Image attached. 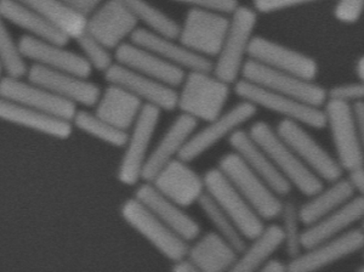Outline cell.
<instances>
[{
    "label": "cell",
    "instance_id": "4",
    "mask_svg": "<svg viewBox=\"0 0 364 272\" xmlns=\"http://www.w3.org/2000/svg\"><path fill=\"white\" fill-rule=\"evenodd\" d=\"M233 91L240 100L254 103L257 108L276 113L282 120H293L307 128L323 130L327 127L323 108L302 103L291 96L278 94L240 78L233 84Z\"/></svg>",
    "mask_w": 364,
    "mask_h": 272
},
{
    "label": "cell",
    "instance_id": "28",
    "mask_svg": "<svg viewBox=\"0 0 364 272\" xmlns=\"http://www.w3.org/2000/svg\"><path fill=\"white\" fill-rule=\"evenodd\" d=\"M0 120L41 132L58 140H66L73 132V124L70 120H63L34 108H26L3 98H0Z\"/></svg>",
    "mask_w": 364,
    "mask_h": 272
},
{
    "label": "cell",
    "instance_id": "48",
    "mask_svg": "<svg viewBox=\"0 0 364 272\" xmlns=\"http://www.w3.org/2000/svg\"><path fill=\"white\" fill-rule=\"evenodd\" d=\"M259 271L262 272H288V263L277 258H269L265 264L261 266Z\"/></svg>",
    "mask_w": 364,
    "mask_h": 272
},
{
    "label": "cell",
    "instance_id": "51",
    "mask_svg": "<svg viewBox=\"0 0 364 272\" xmlns=\"http://www.w3.org/2000/svg\"><path fill=\"white\" fill-rule=\"evenodd\" d=\"M3 73H4V68L0 65V82H1V79H3Z\"/></svg>",
    "mask_w": 364,
    "mask_h": 272
},
{
    "label": "cell",
    "instance_id": "5",
    "mask_svg": "<svg viewBox=\"0 0 364 272\" xmlns=\"http://www.w3.org/2000/svg\"><path fill=\"white\" fill-rule=\"evenodd\" d=\"M218 168L265 221L279 218L283 204L281 196L262 177L254 173L236 152L232 151L221 157Z\"/></svg>",
    "mask_w": 364,
    "mask_h": 272
},
{
    "label": "cell",
    "instance_id": "7",
    "mask_svg": "<svg viewBox=\"0 0 364 272\" xmlns=\"http://www.w3.org/2000/svg\"><path fill=\"white\" fill-rule=\"evenodd\" d=\"M120 215L171 263L187 256L190 244L173 231L136 198H129L122 204Z\"/></svg>",
    "mask_w": 364,
    "mask_h": 272
},
{
    "label": "cell",
    "instance_id": "31",
    "mask_svg": "<svg viewBox=\"0 0 364 272\" xmlns=\"http://www.w3.org/2000/svg\"><path fill=\"white\" fill-rule=\"evenodd\" d=\"M0 14L8 23L22 29L27 36L63 46L70 43V38L20 0H0Z\"/></svg>",
    "mask_w": 364,
    "mask_h": 272
},
{
    "label": "cell",
    "instance_id": "41",
    "mask_svg": "<svg viewBox=\"0 0 364 272\" xmlns=\"http://www.w3.org/2000/svg\"><path fill=\"white\" fill-rule=\"evenodd\" d=\"M364 14V0H336L333 15L345 25H353Z\"/></svg>",
    "mask_w": 364,
    "mask_h": 272
},
{
    "label": "cell",
    "instance_id": "33",
    "mask_svg": "<svg viewBox=\"0 0 364 272\" xmlns=\"http://www.w3.org/2000/svg\"><path fill=\"white\" fill-rule=\"evenodd\" d=\"M284 246V235L279 224L265 225L262 231L249 239L231 268L233 272L259 271L266 261Z\"/></svg>",
    "mask_w": 364,
    "mask_h": 272
},
{
    "label": "cell",
    "instance_id": "46",
    "mask_svg": "<svg viewBox=\"0 0 364 272\" xmlns=\"http://www.w3.org/2000/svg\"><path fill=\"white\" fill-rule=\"evenodd\" d=\"M352 111L356 120L357 135L364 159V103H352Z\"/></svg>",
    "mask_w": 364,
    "mask_h": 272
},
{
    "label": "cell",
    "instance_id": "34",
    "mask_svg": "<svg viewBox=\"0 0 364 272\" xmlns=\"http://www.w3.org/2000/svg\"><path fill=\"white\" fill-rule=\"evenodd\" d=\"M37 11L50 25L75 41L87 29V17L73 11L63 0H20Z\"/></svg>",
    "mask_w": 364,
    "mask_h": 272
},
{
    "label": "cell",
    "instance_id": "24",
    "mask_svg": "<svg viewBox=\"0 0 364 272\" xmlns=\"http://www.w3.org/2000/svg\"><path fill=\"white\" fill-rule=\"evenodd\" d=\"M228 142L232 151L236 152L254 173L262 177L278 196L282 198L289 196L293 187L278 172L267 152L252 139L248 130L238 129L228 137Z\"/></svg>",
    "mask_w": 364,
    "mask_h": 272
},
{
    "label": "cell",
    "instance_id": "22",
    "mask_svg": "<svg viewBox=\"0 0 364 272\" xmlns=\"http://www.w3.org/2000/svg\"><path fill=\"white\" fill-rule=\"evenodd\" d=\"M134 197L188 244L202 235V227L198 221L192 218L183 206L161 194L151 182L141 184Z\"/></svg>",
    "mask_w": 364,
    "mask_h": 272
},
{
    "label": "cell",
    "instance_id": "38",
    "mask_svg": "<svg viewBox=\"0 0 364 272\" xmlns=\"http://www.w3.org/2000/svg\"><path fill=\"white\" fill-rule=\"evenodd\" d=\"M0 65L6 75L25 78L28 65L22 55L18 41H15L8 27V22L0 14Z\"/></svg>",
    "mask_w": 364,
    "mask_h": 272
},
{
    "label": "cell",
    "instance_id": "47",
    "mask_svg": "<svg viewBox=\"0 0 364 272\" xmlns=\"http://www.w3.org/2000/svg\"><path fill=\"white\" fill-rule=\"evenodd\" d=\"M348 179L351 180L352 185L356 191V194L364 199V167L348 173Z\"/></svg>",
    "mask_w": 364,
    "mask_h": 272
},
{
    "label": "cell",
    "instance_id": "32",
    "mask_svg": "<svg viewBox=\"0 0 364 272\" xmlns=\"http://www.w3.org/2000/svg\"><path fill=\"white\" fill-rule=\"evenodd\" d=\"M356 196L355 187L348 177L328 182V186L309 197V201L299 206V215L304 227L310 226L319 219L336 211Z\"/></svg>",
    "mask_w": 364,
    "mask_h": 272
},
{
    "label": "cell",
    "instance_id": "3",
    "mask_svg": "<svg viewBox=\"0 0 364 272\" xmlns=\"http://www.w3.org/2000/svg\"><path fill=\"white\" fill-rule=\"evenodd\" d=\"M257 15L255 9L245 5H240L230 15V27L220 53L213 61V73L231 85L242 77V70L249 58Z\"/></svg>",
    "mask_w": 364,
    "mask_h": 272
},
{
    "label": "cell",
    "instance_id": "54",
    "mask_svg": "<svg viewBox=\"0 0 364 272\" xmlns=\"http://www.w3.org/2000/svg\"><path fill=\"white\" fill-rule=\"evenodd\" d=\"M362 256H363V260H364V248H363V249H362Z\"/></svg>",
    "mask_w": 364,
    "mask_h": 272
},
{
    "label": "cell",
    "instance_id": "40",
    "mask_svg": "<svg viewBox=\"0 0 364 272\" xmlns=\"http://www.w3.org/2000/svg\"><path fill=\"white\" fill-rule=\"evenodd\" d=\"M75 41L80 49V55L87 60L91 70L105 73L116 62L112 50L108 49L107 46L87 33V31L75 38Z\"/></svg>",
    "mask_w": 364,
    "mask_h": 272
},
{
    "label": "cell",
    "instance_id": "25",
    "mask_svg": "<svg viewBox=\"0 0 364 272\" xmlns=\"http://www.w3.org/2000/svg\"><path fill=\"white\" fill-rule=\"evenodd\" d=\"M198 120L185 113L175 118L161 136V140L151 150L141 175L142 182H152L163 167L174 161L175 158H178L187 141L190 140L191 135L198 128Z\"/></svg>",
    "mask_w": 364,
    "mask_h": 272
},
{
    "label": "cell",
    "instance_id": "36",
    "mask_svg": "<svg viewBox=\"0 0 364 272\" xmlns=\"http://www.w3.org/2000/svg\"><path fill=\"white\" fill-rule=\"evenodd\" d=\"M197 204L200 211H203L208 221L211 224V226L214 227V231L226 239L238 252H242L247 246L248 239L240 232V227L237 226L231 216L223 211V208L207 192L200 197Z\"/></svg>",
    "mask_w": 364,
    "mask_h": 272
},
{
    "label": "cell",
    "instance_id": "10",
    "mask_svg": "<svg viewBox=\"0 0 364 272\" xmlns=\"http://www.w3.org/2000/svg\"><path fill=\"white\" fill-rule=\"evenodd\" d=\"M240 78L317 108H323L328 100L327 89L315 83V80H307L288 72L273 70L252 58H248L245 62Z\"/></svg>",
    "mask_w": 364,
    "mask_h": 272
},
{
    "label": "cell",
    "instance_id": "14",
    "mask_svg": "<svg viewBox=\"0 0 364 272\" xmlns=\"http://www.w3.org/2000/svg\"><path fill=\"white\" fill-rule=\"evenodd\" d=\"M364 248L362 227H353L341 235L326 239L314 247L304 249L288 261V272H314L336 264Z\"/></svg>",
    "mask_w": 364,
    "mask_h": 272
},
{
    "label": "cell",
    "instance_id": "1",
    "mask_svg": "<svg viewBox=\"0 0 364 272\" xmlns=\"http://www.w3.org/2000/svg\"><path fill=\"white\" fill-rule=\"evenodd\" d=\"M178 91L181 113L198 122H210L225 111L231 95V84L220 79L213 70H190Z\"/></svg>",
    "mask_w": 364,
    "mask_h": 272
},
{
    "label": "cell",
    "instance_id": "21",
    "mask_svg": "<svg viewBox=\"0 0 364 272\" xmlns=\"http://www.w3.org/2000/svg\"><path fill=\"white\" fill-rule=\"evenodd\" d=\"M18 46L26 61H31L38 66L63 70L85 78H89L92 73L87 60L78 53L67 49L63 44L25 34L18 39Z\"/></svg>",
    "mask_w": 364,
    "mask_h": 272
},
{
    "label": "cell",
    "instance_id": "44",
    "mask_svg": "<svg viewBox=\"0 0 364 272\" xmlns=\"http://www.w3.org/2000/svg\"><path fill=\"white\" fill-rule=\"evenodd\" d=\"M323 0H252V8L257 14L278 13L287 9L301 6V5L314 4Z\"/></svg>",
    "mask_w": 364,
    "mask_h": 272
},
{
    "label": "cell",
    "instance_id": "8",
    "mask_svg": "<svg viewBox=\"0 0 364 272\" xmlns=\"http://www.w3.org/2000/svg\"><path fill=\"white\" fill-rule=\"evenodd\" d=\"M161 112L156 106L144 105L136 122L130 129V132H128L124 153L117 172V177L122 184L134 186L140 182Z\"/></svg>",
    "mask_w": 364,
    "mask_h": 272
},
{
    "label": "cell",
    "instance_id": "20",
    "mask_svg": "<svg viewBox=\"0 0 364 272\" xmlns=\"http://www.w3.org/2000/svg\"><path fill=\"white\" fill-rule=\"evenodd\" d=\"M248 58L264 66L288 72L307 80H316L319 73L318 63L315 58L265 37L254 36Z\"/></svg>",
    "mask_w": 364,
    "mask_h": 272
},
{
    "label": "cell",
    "instance_id": "16",
    "mask_svg": "<svg viewBox=\"0 0 364 272\" xmlns=\"http://www.w3.org/2000/svg\"><path fill=\"white\" fill-rule=\"evenodd\" d=\"M137 28L139 22L120 0H105L95 13L87 17L85 31L108 49L116 50Z\"/></svg>",
    "mask_w": 364,
    "mask_h": 272
},
{
    "label": "cell",
    "instance_id": "53",
    "mask_svg": "<svg viewBox=\"0 0 364 272\" xmlns=\"http://www.w3.org/2000/svg\"><path fill=\"white\" fill-rule=\"evenodd\" d=\"M360 227H362V229H363V231H364V219H363V220H362V223H360Z\"/></svg>",
    "mask_w": 364,
    "mask_h": 272
},
{
    "label": "cell",
    "instance_id": "19",
    "mask_svg": "<svg viewBox=\"0 0 364 272\" xmlns=\"http://www.w3.org/2000/svg\"><path fill=\"white\" fill-rule=\"evenodd\" d=\"M106 82L123 87L145 105H152L161 111H174L178 105L176 88L139 73L114 62L104 73Z\"/></svg>",
    "mask_w": 364,
    "mask_h": 272
},
{
    "label": "cell",
    "instance_id": "29",
    "mask_svg": "<svg viewBox=\"0 0 364 272\" xmlns=\"http://www.w3.org/2000/svg\"><path fill=\"white\" fill-rule=\"evenodd\" d=\"M145 103L123 87L108 83L96 103L95 113L116 128L129 132Z\"/></svg>",
    "mask_w": 364,
    "mask_h": 272
},
{
    "label": "cell",
    "instance_id": "12",
    "mask_svg": "<svg viewBox=\"0 0 364 272\" xmlns=\"http://www.w3.org/2000/svg\"><path fill=\"white\" fill-rule=\"evenodd\" d=\"M274 129L294 150L302 163L323 182H331L343 177V170L338 159L311 135L307 127L293 120H281Z\"/></svg>",
    "mask_w": 364,
    "mask_h": 272
},
{
    "label": "cell",
    "instance_id": "9",
    "mask_svg": "<svg viewBox=\"0 0 364 272\" xmlns=\"http://www.w3.org/2000/svg\"><path fill=\"white\" fill-rule=\"evenodd\" d=\"M230 27V15L191 8L180 23L178 39L196 54L215 58Z\"/></svg>",
    "mask_w": 364,
    "mask_h": 272
},
{
    "label": "cell",
    "instance_id": "42",
    "mask_svg": "<svg viewBox=\"0 0 364 272\" xmlns=\"http://www.w3.org/2000/svg\"><path fill=\"white\" fill-rule=\"evenodd\" d=\"M328 98L339 99L346 103H364V80L358 79L356 83H348L331 88Z\"/></svg>",
    "mask_w": 364,
    "mask_h": 272
},
{
    "label": "cell",
    "instance_id": "17",
    "mask_svg": "<svg viewBox=\"0 0 364 272\" xmlns=\"http://www.w3.org/2000/svg\"><path fill=\"white\" fill-rule=\"evenodd\" d=\"M26 78L42 85L55 95L83 108H94L102 91L89 78L63 70H50L34 63L28 67Z\"/></svg>",
    "mask_w": 364,
    "mask_h": 272
},
{
    "label": "cell",
    "instance_id": "15",
    "mask_svg": "<svg viewBox=\"0 0 364 272\" xmlns=\"http://www.w3.org/2000/svg\"><path fill=\"white\" fill-rule=\"evenodd\" d=\"M0 98L26 108L46 112L70 122H72L78 111L77 105L55 95L54 93H51L37 83L31 82L27 78H16L11 75H5L1 79Z\"/></svg>",
    "mask_w": 364,
    "mask_h": 272
},
{
    "label": "cell",
    "instance_id": "11",
    "mask_svg": "<svg viewBox=\"0 0 364 272\" xmlns=\"http://www.w3.org/2000/svg\"><path fill=\"white\" fill-rule=\"evenodd\" d=\"M257 111L259 108L254 103L240 100V103L228 108V111L223 112L215 120L207 122V125L203 128L199 130L196 129L178 158L190 163L196 161L221 141L228 140L233 132L257 116Z\"/></svg>",
    "mask_w": 364,
    "mask_h": 272
},
{
    "label": "cell",
    "instance_id": "52",
    "mask_svg": "<svg viewBox=\"0 0 364 272\" xmlns=\"http://www.w3.org/2000/svg\"><path fill=\"white\" fill-rule=\"evenodd\" d=\"M356 271L364 272V263L360 266H357Z\"/></svg>",
    "mask_w": 364,
    "mask_h": 272
},
{
    "label": "cell",
    "instance_id": "2",
    "mask_svg": "<svg viewBox=\"0 0 364 272\" xmlns=\"http://www.w3.org/2000/svg\"><path fill=\"white\" fill-rule=\"evenodd\" d=\"M248 132L252 139L265 150L273 164L286 177L287 182L305 197L314 196L324 186L322 179H319L302 163L294 150L278 135L276 129L269 123L257 120L250 125Z\"/></svg>",
    "mask_w": 364,
    "mask_h": 272
},
{
    "label": "cell",
    "instance_id": "27",
    "mask_svg": "<svg viewBox=\"0 0 364 272\" xmlns=\"http://www.w3.org/2000/svg\"><path fill=\"white\" fill-rule=\"evenodd\" d=\"M364 219V199L356 194L348 202L302 230L304 249L314 247L326 239H333L356 227Z\"/></svg>",
    "mask_w": 364,
    "mask_h": 272
},
{
    "label": "cell",
    "instance_id": "45",
    "mask_svg": "<svg viewBox=\"0 0 364 272\" xmlns=\"http://www.w3.org/2000/svg\"><path fill=\"white\" fill-rule=\"evenodd\" d=\"M63 1L75 13L80 14L84 17H89L91 14L95 13L105 0H63Z\"/></svg>",
    "mask_w": 364,
    "mask_h": 272
},
{
    "label": "cell",
    "instance_id": "35",
    "mask_svg": "<svg viewBox=\"0 0 364 272\" xmlns=\"http://www.w3.org/2000/svg\"><path fill=\"white\" fill-rule=\"evenodd\" d=\"M132 11L139 23L144 25V28L149 29L154 33L178 38L180 23L170 17L161 9L149 3V0H120Z\"/></svg>",
    "mask_w": 364,
    "mask_h": 272
},
{
    "label": "cell",
    "instance_id": "23",
    "mask_svg": "<svg viewBox=\"0 0 364 272\" xmlns=\"http://www.w3.org/2000/svg\"><path fill=\"white\" fill-rule=\"evenodd\" d=\"M114 58L117 63L149 75L151 78L157 79L173 88L180 87L186 75V70L171 65L154 51L135 44L133 41H125L118 46L114 50Z\"/></svg>",
    "mask_w": 364,
    "mask_h": 272
},
{
    "label": "cell",
    "instance_id": "26",
    "mask_svg": "<svg viewBox=\"0 0 364 272\" xmlns=\"http://www.w3.org/2000/svg\"><path fill=\"white\" fill-rule=\"evenodd\" d=\"M130 41L154 51L163 60L186 72L213 70V60L196 54L195 51L183 46L178 38L166 37L139 27Z\"/></svg>",
    "mask_w": 364,
    "mask_h": 272
},
{
    "label": "cell",
    "instance_id": "43",
    "mask_svg": "<svg viewBox=\"0 0 364 272\" xmlns=\"http://www.w3.org/2000/svg\"><path fill=\"white\" fill-rule=\"evenodd\" d=\"M175 3L188 5L191 8L202 9L209 11L232 15L233 11L240 6L238 0H171Z\"/></svg>",
    "mask_w": 364,
    "mask_h": 272
},
{
    "label": "cell",
    "instance_id": "37",
    "mask_svg": "<svg viewBox=\"0 0 364 272\" xmlns=\"http://www.w3.org/2000/svg\"><path fill=\"white\" fill-rule=\"evenodd\" d=\"M72 124L73 128L114 147H124L128 140V132L116 128L107 120L97 116L95 112L92 113L85 110H78L72 120Z\"/></svg>",
    "mask_w": 364,
    "mask_h": 272
},
{
    "label": "cell",
    "instance_id": "49",
    "mask_svg": "<svg viewBox=\"0 0 364 272\" xmlns=\"http://www.w3.org/2000/svg\"><path fill=\"white\" fill-rule=\"evenodd\" d=\"M171 271L175 272H197L198 268L193 264V261L188 256H183L181 259L173 261Z\"/></svg>",
    "mask_w": 364,
    "mask_h": 272
},
{
    "label": "cell",
    "instance_id": "18",
    "mask_svg": "<svg viewBox=\"0 0 364 272\" xmlns=\"http://www.w3.org/2000/svg\"><path fill=\"white\" fill-rule=\"evenodd\" d=\"M161 194L185 209L198 203L205 191L203 175L192 169L190 162L175 158L163 167L149 182Z\"/></svg>",
    "mask_w": 364,
    "mask_h": 272
},
{
    "label": "cell",
    "instance_id": "39",
    "mask_svg": "<svg viewBox=\"0 0 364 272\" xmlns=\"http://www.w3.org/2000/svg\"><path fill=\"white\" fill-rule=\"evenodd\" d=\"M282 231L284 235V249L289 259L298 256L304 251L301 244L302 229L304 226L299 215V204L294 199H286L282 204L281 214Z\"/></svg>",
    "mask_w": 364,
    "mask_h": 272
},
{
    "label": "cell",
    "instance_id": "30",
    "mask_svg": "<svg viewBox=\"0 0 364 272\" xmlns=\"http://www.w3.org/2000/svg\"><path fill=\"white\" fill-rule=\"evenodd\" d=\"M240 252L215 231H209L191 242L187 256L197 266L198 271H231Z\"/></svg>",
    "mask_w": 364,
    "mask_h": 272
},
{
    "label": "cell",
    "instance_id": "50",
    "mask_svg": "<svg viewBox=\"0 0 364 272\" xmlns=\"http://www.w3.org/2000/svg\"><path fill=\"white\" fill-rule=\"evenodd\" d=\"M355 70H356L357 78L360 79V80H364V55H362V56L357 60Z\"/></svg>",
    "mask_w": 364,
    "mask_h": 272
},
{
    "label": "cell",
    "instance_id": "13",
    "mask_svg": "<svg viewBox=\"0 0 364 272\" xmlns=\"http://www.w3.org/2000/svg\"><path fill=\"white\" fill-rule=\"evenodd\" d=\"M203 177L207 194L231 216L245 239L249 241L262 231L265 220L218 167L207 170Z\"/></svg>",
    "mask_w": 364,
    "mask_h": 272
},
{
    "label": "cell",
    "instance_id": "6",
    "mask_svg": "<svg viewBox=\"0 0 364 272\" xmlns=\"http://www.w3.org/2000/svg\"><path fill=\"white\" fill-rule=\"evenodd\" d=\"M323 111L327 120L326 128L329 129L331 132L336 158L343 173H351L364 167L352 103L328 98L323 105Z\"/></svg>",
    "mask_w": 364,
    "mask_h": 272
}]
</instances>
